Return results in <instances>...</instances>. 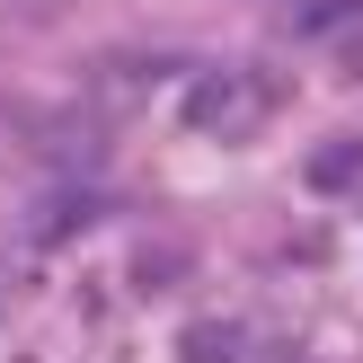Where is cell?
<instances>
[{
	"instance_id": "cell-1",
	"label": "cell",
	"mask_w": 363,
	"mask_h": 363,
	"mask_svg": "<svg viewBox=\"0 0 363 363\" xmlns=\"http://www.w3.org/2000/svg\"><path fill=\"white\" fill-rule=\"evenodd\" d=\"M275 106H284V89L266 80V71H204L195 98H186V116H195V133H213V142H248V133L275 124Z\"/></svg>"
},
{
	"instance_id": "cell-2",
	"label": "cell",
	"mask_w": 363,
	"mask_h": 363,
	"mask_svg": "<svg viewBox=\"0 0 363 363\" xmlns=\"http://www.w3.org/2000/svg\"><path fill=\"white\" fill-rule=\"evenodd\" d=\"M186 354H195V363H240L248 337H240V328H186Z\"/></svg>"
},
{
	"instance_id": "cell-3",
	"label": "cell",
	"mask_w": 363,
	"mask_h": 363,
	"mask_svg": "<svg viewBox=\"0 0 363 363\" xmlns=\"http://www.w3.org/2000/svg\"><path fill=\"white\" fill-rule=\"evenodd\" d=\"M346 177H354V142H337V151L319 160V186H346Z\"/></svg>"
},
{
	"instance_id": "cell-4",
	"label": "cell",
	"mask_w": 363,
	"mask_h": 363,
	"mask_svg": "<svg viewBox=\"0 0 363 363\" xmlns=\"http://www.w3.org/2000/svg\"><path fill=\"white\" fill-rule=\"evenodd\" d=\"M337 62H346V80H363V27L346 35V53H337Z\"/></svg>"
}]
</instances>
